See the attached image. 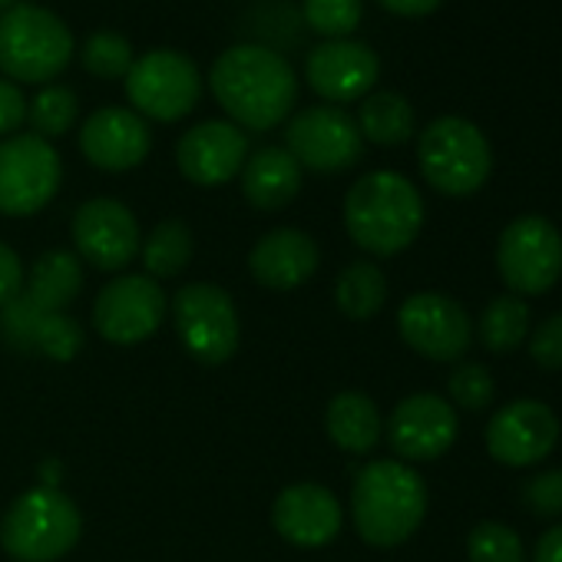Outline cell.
<instances>
[{
    "instance_id": "cell-1",
    "label": "cell",
    "mask_w": 562,
    "mask_h": 562,
    "mask_svg": "<svg viewBox=\"0 0 562 562\" xmlns=\"http://www.w3.org/2000/svg\"><path fill=\"white\" fill-rule=\"evenodd\" d=\"M209 87L228 120L255 133L285 123L299 100L292 64L261 44H235L218 54L209 70Z\"/></svg>"
},
{
    "instance_id": "cell-2",
    "label": "cell",
    "mask_w": 562,
    "mask_h": 562,
    "mask_svg": "<svg viewBox=\"0 0 562 562\" xmlns=\"http://www.w3.org/2000/svg\"><path fill=\"white\" fill-rule=\"evenodd\" d=\"M345 228L358 248L378 258L401 255L424 228V199L401 172H368L345 195Z\"/></svg>"
},
{
    "instance_id": "cell-3",
    "label": "cell",
    "mask_w": 562,
    "mask_h": 562,
    "mask_svg": "<svg viewBox=\"0 0 562 562\" xmlns=\"http://www.w3.org/2000/svg\"><path fill=\"white\" fill-rule=\"evenodd\" d=\"M427 516V483L404 460H371L351 486V519L368 546L407 542Z\"/></svg>"
},
{
    "instance_id": "cell-4",
    "label": "cell",
    "mask_w": 562,
    "mask_h": 562,
    "mask_svg": "<svg viewBox=\"0 0 562 562\" xmlns=\"http://www.w3.org/2000/svg\"><path fill=\"white\" fill-rule=\"evenodd\" d=\"M80 509L57 486L21 493L0 519V546L18 562H57L80 542Z\"/></svg>"
},
{
    "instance_id": "cell-5",
    "label": "cell",
    "mask_w": 562,
    "mask_h": 562,
    "mask_svg": "<svg viewBox=\"0 0 562 562\" xmlns=\"http://www.w3.org/2000/svg\"><path fill=\"white\" fill-rule=\"evenodd\" d=\"M74 60L70 27L47 8L14 4L0 14V70L21 83H50Z\"/></svg>"
},
{
    "instance_id": "cell-6",
    "label": "cell",
    "mask_w": 562,
    "mask_h": 562,
    "mask_svg": "<svg viewBox=\"0 0 562 562\" xmlns=\"http://www.w3.org/2000/svg\"><path fill=\"white\" fill-rule=\"evenodd\" d=\"M417 162L424 179L440 195H473L483 189L493 169V153L480 126L463 116H440L434 120L417 139Z\"/></svg>"
},
{
    "instance_id": "cell-7",
    "label": "cell",
    "mask_w": 562,
    "mask_h": 562,
    "mask_svg": "<svg viewBox=\"0 0 562 562\" xmlns=\"http://www.w3.org/2000/svg\"><path fill=\"white\" fill-rule=\"evenodd\" d=\"M172 325L189 358L199 364H225L238 351V312L225 289L192 281L172 295Z\"/></svg>"
},
{
    "instance_id": "cell-8",
    "label": "cell",
    "mask_w": 562,
    "mask_h": 562,
    "mask_svg": "<svg viewBox=\"0 0 562 562\" xmlns=\"http://www.w3.org/2000/svg\"><path fill=\"white\" fill-rule=\"evenodd\" d=\"M64 182L60 153L37 133H14L0 143V215L24 218L47 209Z\"/></svg>"
},
{
    "instance_id": "cell-9",
    "label": "cell",
    "mask_w": 562,
    "mask_h": 562,
    "mask_svg": "<svg viewBox=\"0 0 562 562\" xmlns=\"http://www.w3.org/2000/svg\"><path fill=\"white\" fill-rule=\"evenodd\" d=\"M496 268L503 285L522 295H546L562 278V235L546 215L513 218L496 241Z\"/></svg>"
},
{
    "instance_id": "cell-10",
    "label": "cell",
    "mask_w": 562,
    "mask_h": 562,
    "mask_svg": "<svg viewBox=\"0 0 562 562\" xmlns=\"http://www.w3.org/2000/svg\"><path fill=\"white\" fill-rule=\"evenodd\" d=\"M126 97L133 113L156 123H176L189 116L202 97L199 67L179 50H149L133 60L126 74Z\"/></svg>"
},
{
    "instance_id": "cell-11",
    "label": "cell",
    "mask_w": 562,
    "mask_h": 562,
    "mask_svg": "<svg viewBox=\"0 0 562 562\" xmlns=\"http://www.w3.org/2000/svg\"><path fill=\"white\" fill-rule=\"evenodd\" d=\"M285 149L312 172H345L364 156V136L345 110L308 106L289 120Z\"/></svg>"
},
{
    "instance_id": "cell-12",
    "label": "cell",
    "mask_w": 562,
    "mask_h": 562,
    "mask_svg": "<svg viewBox=\"0 0 562 562\" xmlns=\"http://www.w3.org/2000/svg\"><path fill=\"white\" fill-rule=\"evenodd\" d=\"M397 331L411 351L427 361H460L473 341V322L460 302L440 292H417L397 312Z\"/></svg>"
},
{
    "instance_id": "cell-13",
    "label": "cell",
    "mask_w": 562,
    "mask_h": 562,
    "mask_svg": "<svg viewBox=\"0 0 562 562\" xmlns=\"http://www.w3.org/2000/svg\"><path fill=\"white\" fill-rule=\"evenodd\" d=\"M166 318V295L149 274H120L97 295L93 325L103 341L130 348L159 331Z\"/></svg>"
},
{
    "instance_id": "cell-14",
    "label": "cell",
    "mask_w": 562,
    "mask_h": 562,
    "mask_svg": "<svg viewBox=\"0 0 562 562\" xmlns=\"http://www.w3.org/2000/svg\"><path fill=\"white\" fill-rule=\"evenodd\" d=\"M486 453L503 467L542 463L559 443V417L536 397H519L503 404L486 424Z\"/></svg>"
},
{
    "instance_id": "cell-15",
    "label": "cell",
    "mask_w": 562,
    "mask_h": 562,
    "mask_svg": "<svg viewBox=\"0 0 562 562\" xmlns=\"http://www.w3.org/2000/svg\"><path fill=\"white\" fill-rule=\"evenodd\" d=\"M74 245L77 258L90 261L100 271H120L126 268L143 245L136 215L120 199H90L74 215Z\"/></svg>"
},
{
    "instance_id": "cell-16",
    "label": "cell",
    "mask_w": 562,
    "mask_h": 562,
    "mask_svg": "<svg viewBox=\"0 0 562 562\" xmlns=\"http://www.w3.org/2000/svg\"><path fill=\"white\" fill-rule=\"evenodd\" d=\"M460 420L450 401L437 394H411L404 397L391 420H387V440L391 450L404 463H427L443 457L457 440Z\"/></svg>"
},
{
    "instance_id": "cell-17",
    "label": "cell",
    "mask_w": 562,
    "mask_h": 562,
    "mask_svg": "<svg viewBox=\"0 0 562 562\" xmlns=\"http://www.w3.org/2000/svg\"><path fill=\"white\" fill-rule=\"evenodd\" d=\"M274 532L302 549H318L338 539L345 526L341 499L322 483H292L271 503Z\"/></svg>"
},
{
    "instance_id": "cell-18",
    "label": "cell",
    "mask_w": 562,
    "mask_h": 562,
    "mask_svg": "<svg viewBox=\"0 0 562 562\" xmlns=\"http://www.w3.org/2000/svg\"><path fill=\"white\" fill-rule=\"evenodd\" d=\"M248 159V139L235 123L205 120L182 133L176 146L179 172L195 186H225L232 182Z\"/></svg>"
},
{
    "instance_id": "cell-19",
    "label": "cell",
    "mask_w": 562,
    "mask_h": 562,
    "mask_svg": "<svg viewBox=\"0 0 562 562\" xmlns=\"http://www.w3.org/2000/svg\"><path fill=\"white\" fill-rule=\"evenodd\" d=\"M308 83L318 97L331 103H351L374 90L381 77V60L368 44L358 41H325L308 54Z\"/></svg>"
},
{
    "instance_id": "cell-20",
    "label": "cell",
    "mask_w": 562,
    "mask_h": 562,
    "mask_svg": "<svg viewBox=\"0 0 562 562\" xmlns=\"http://www.w3.org/2000/svg\"><path fill=\"white\" fill-rule=\"evenodd\" d=\"M80 149L87 162H93L97 169L126 172V169H136L149 156L153 133L139 113L126 106H103L93 116H87L80 130Z\"/></svg>"
},
{
    "instance_id": "cell-21",
    "label": "cell",
    "mask_w": 562,
    "mask_h": 562,
    "mask_svg": "<svg viewBox=\"0 0 562 562\" xmlns=\"http://www.w3.org/2000/svg\"><path fill=\"white\" fill-rule=\"evenodd\" d=\"M318 241L302 228H271L248 251V271L261 289L292 292L318 271Z\"/></svg>"
},
{
    "instance_id": "cell-22",
    "label": "cell",
    "mask_w": 562,
    "mask_h": 562,
    "mask_svg": "<svg viewBox=\"0 0 562 562\" xmlns=\"http://www.w3.org/2000/svg\"><path fill=\"white\" fill-rule=\"evenodd\" d=\"M8 315L0 318V331L14 348H34L37 355L50 361H74L83 348V331L67 312L44 315L21 295L4 308Z\"/></svg>"
},
{
    "instance_id": "cell-23",
    "label": "cell",
    "mask_w": 562,
    "mask_h": 562,
    "mask_svg": "<svg viewBox=\"0 0 562 562\" xmlns=\"http://www.w3.org/2000/svg\"><path fill=\"white\" fill-rule=\"evenodd\" d=\"M302 192V166L289 149L265 146L251 153L241 166V195L261 212H278L295 202Z\"/></svg>"
},
{
    "instance_id": "cell-24",
    "label": "cell",
    "mask_w": 562,
    "mask_h": 562,
    "mask_svg": "<svg viewBox=\"0 0 562 562\" xmlns=\"http://www.w3.org/2000/svg\"><path fill=\"white\" fill-rule=\"evenodd\" d=\"M80 289H83V261L74 251L54 248L34 261L31 278L24 285V299L37 312L54 315V312H67L77 302Z\"/></svg>"
},
{
    "instance_id": "cell-25",
    "label": "cell",
    "mask_w": 562,
    "mask_h": 562,
    "mask_svg": "<svg viewBox=\"0 0 562 562\" xmlns=\"http://www.w3.org/2000/svg\"><path fill=\"white\" fill-rule=\"evenodd\" d=\"M325 430L345 453H371L381 443L384 420L378 404L364 391H341L328 401Z\"/></svg>"
},
{
    "instance_id": "cell-26",
    "label": "cell",
    "mask_w": 562,
    "mask_h": 562,
    "mask_svg": "<svg viewBox=\"0 0 562 562\" xmlns=\"http://www.w3.org/2000/svg\"><path fill=\"white\" fill-rule=\"evenodd\" d=\"M335 305L351 322H371L387 305V278L374 261H351L335 281Z\"/></svg>"
},
{
    "instance_id": "cell-27",
    "label": "cell",
    "mask_w": 562,
    "mask_h": 562,
    "mask_svg": "<svg viewBox=\"0 0 562 562\" xmlns=\"http://www.w3.org/2000/svg\"><path fill=\"white\" fill-rule=\"evenodd\" d=\"M358 130L378 146H401L414 136V106L394 90L368 93L358 113Z\"/></svg>"
},
{
    "instance_id": "cell-28",
    "label": "cell",
    "mask_w": 562,
    "mask_h": 562,
    "mask_svg": "<svg viewBox=\"0 0 562 562\" xmlns=\"http://www.w3.org/2000/svg\"><path fill=\"white\" fill-rule=\"evenodd\" d=\"M139 255H143V265H146V274L149 278H176L189 258H192V232L186 222L179 218H166L159 225H153L149 238L139 245Z\"/></svg>"
},
{
    "instance_id": "cell-29",
    "label": "cell",
    "mask_w": 562,
    "mask_h": 562,
    "mask_svg": "<svg viewBox=\"0 0 562 562\" xmlns=\"http://www.w3.org/2000/svg\"><path fill=\"white\" fill-rule=\"evenodd\" d=\"M529 335V305L516 295L493 299L480 315V341L490 355L516 351Z\"/></svg>"
},
{
    "instance_id": "cell-30",
    "label": "cell",
    "mask_w": 562,
    "mask_h": 562,
    "mask_svg": "<svg viewBox=\"0 0 562 562\" xmlns=\"http://www.w3.org/2000/svg\"><path fill=\"white\" fill-rule=\"evenodd\" d=\"M77 113H80L77 93H74L70 87H60V83L44 87V90L34 97V103L27 106L31 126H34V133L44 136V139L70 133V126L77 123Z\"/></svg>"
},
{
    "instance_id": "cell-31",
    "label": "cell",
    "mask_w": 562,
    "mask_h": 562,
    "mask_svg": "<svg viewBox=\"0 0 562 562\" xmlns=\"http://www.w3.org/2000/svg\"><path fill=\"white\" fill-rule=\"evenodd\" d=\"M467 559L470 562H526V549L513 526L483 519L467 536Z\"/></svg>"
},
{
    "instance_id": "cell-32",
    "label": "cell",
    "mask_w": 562,
    "mask_h": 562,
    "mask_svg": "<svg viewBox=\"0 0 562 562\" xmlns=\"http://www.w3.org/2000/svg\"><path fill=\"white\" fill-rule=\"evenodd\" d=\"M302 18L315 34L328 41H345L348 34L358 31L364 18V4L361 0H305Z\"/></svg>"
},
{
    "instance_id": "cell-33",
    "label": "cell",
    "mask_w": 562,
    "mask_h": 562,
    "mask_svg": "<svg viewBox=\"0 0 562 562\" xmlns=\"http://www.w3.org/2000/svg\"><path fill=\"white\" fill-rule=\"evenodd\" d=\"M83 67L100 77V80H116L126 77L133 67V47L123 34L116 31H97L83 44Z\"/></svg>"
},
{
    "instance_id": "cell-34",
    "label": "cell",
    "mask_w": 562,
    "mask_h": 562,
    "mask_svg": "<svg viewBox=\"0 0 562 562\" xmlns=\"http://www.w3.org/2000/svg\"><path fill=\"white\" fill-rule=\"evenodd\" d=\"M447 391H450V401L463 411H483L493 394H496V384H493V374L483 368V364H457L450 381H447Z\"/></svg>"
},
{
    "instance_id": "cell-35",
    "label": "cell",
    "mask_w": 562,
    "mask_h": 562,
    "mask_svg": "<svg viewBox=\"0 0 562 562\" xmlns=\"http://www.w3.org/2000/svg\"><path fill=\"white\" fill-rule=\"evenodd\" d=\"M522 499L532 516H542V519L562 516V470H542L529 476L522 486Z\"/></svg>"
},
{
    "instance_id": "cell-36",
    "label": "cell",
    "mask_w": 562,
    "mask_h": 562,
    "mask_svg": "<svg viewBox=\"0 0 562 562\" xmlns=\"http://www.w3.org/2000/svg\"><path fill=\"white\" fill-rule=\"evenodd\" d=\"M529 358L542 371H562V312L549 315L529 338Z\"/></svg>"
},
{
    "instance_id": "cell-37",
    "label": "cell",
    "mask_w": 562,
    "mask_h": 562,
    "mask_svg": "<svg viewBox=\"0 0 562 562\" xmlns=\"http://www.w3.org/2000/svg\"><path fill=\"white\" fill-rule=\"evenodd\" d=\"M24 285H27V271H24L21 255L11 245L0 241V308L18 302L24 295Z\"/></svg>"
},
{
    "instance_id": "cell-38",
    "label": "cell",
    "mask_w": 562,
    "mask_h": 562,
    "mask_svg": "<svg viewBox=\"0 0 562 562\" xmlns=\"http://www.w3.org/2000/svg\"><path fill=\"white\" fill-rule=\"evenodd\" d=\"M27 123V100L18 83L0 77V139L14 136Z\"/></svg>"
},
{
    "instance_id": "cell-39",
    "label": "cell",
    "mask_w": 562,
    "mask_h": 562,
    "mask_svg": "<svg viewBox=\"0 0 562 562\" xmlns=\"http://www.w3.org/2000/svg\"><path fill=\"white\" fill-rule=\"evenodd\" d=\"M378 4L397 18H427L440 8V0H378Z\"/></svg>"
},
{
    "instance_id": "cell-40",
    "label": "cell",
    "mask_w": 562,
    "mask_h": 562,
    "mask_svg": "<svg viewBox=\"0 0 562 562\" xmlns=\"http://www.w3.org/2000/svg\"><path fill=\"white\" fill-rule=\"evenodd\" d=\"M532 562H562V526H552L549 532L539 536Z\"/></svg>"
},
{
    "instance_id": "cell-41",
    "label": "cell",
    "mask_w": 562,
    "mask_h": 562,
    "mask_svg": "<svg viewBox=\"0 0 562 562\" xmlns=\"http://www.w3.org/2000/svg\"><path fill=\"white\" fill-rule=\"evenodd\" d=\"M14 8V0H0V14H4V11H11Z\"/></svg>"
}]
</instances>
